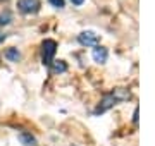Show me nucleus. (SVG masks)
I'll return each instance as SVG.
<instances>
[{
  "label": "nucleus",
  "mask_w": 155,
  "mask_h": 146,
  "mask_svg": "<svg viewBox=\"0 0 155 146\" xmlns=\"http://www.w3.org/2000/svg\"><path fill=\"white\" fill-rule=\"evenodd\" d=\"M78 41L83 46H97L98 45V34H95L93 31H83V33L78 34Z\"/></svg>",
  "instance_id": "obj_4"
},
{
  "label": "nucleus",
  "mask_w": 155,
  "mask_h": 146,
  "mask_svg": "<svg viewBox=\"0 0 155 146\" xmlns=\"http://www.w3.org/2000/svg\"><path fill=\"white\" fill-rule=\"evenodd\" d=\"M48 2L54 7H57V9H62V7L66 5V2H64V0H48Z\"/></svg>",
  "instance_id": "obj_10"
},
{
  "label": "nucleus",
  "mask_w": 155,
  "mask_h": 146,
  "mask_svg": "<svg viewBox=\"0 0 155 146\" xmlns=\"http://www.w3.org/2000/svg\"><path fill=\"white\" fill-rule=\"evenodd\" d=\"M19 141H21L24 146H36V138L29 132H21L19 134Z\"/></svg>",
  "instance_id": "obj_6"
},
{
  "label": "nucleus",
  "mask_w": 155,
  "mask_h": 146,
  "mask_svg": "<svg viewBox=\"0 0 155 146\" xmlns=\"http://www.w3.org/2000/svg\"><path fill=\"white\" fill-rule=\"evenodd\" d=\"M91 57H93V60H95V62H98V64H104V62H107L109 50H107L105 46L97 45V46L93 48V52H91Z\"/></svg>",
  "instance_id": "obj_5"
},
{
  "label": "nucleus",
  "mask_w": 155,
  "mask_h": 146,
  "mask_svg": "<svg viewBox=\"0 0 155 146\" xmlns=\"http://www.w3.org/2000/svg\"><path fill=\"white\" fill-rule=\"evenodd\" d=\"M52 71L54 72H66L67 71V65L64 60H57L55 64H54V67H52Z\"/></svg>",
  "instance_id": "obj_9"
},
{
  "label": "nucleus",
  "mask_w": 155,
  "mask_h": 146,
  "mask_svg": "<svg viewBox=\"0 0 155 146\" xmlns=\"http://www.w3.org/2000/svg\"><path fill=\"white\" fill-rule=\"evenodd\" d=\"M131 98V93L127 90H124V88H116L114 91H110V93H107L104 98H102V101L98 103V107L95 108V113H104L107 112L109 108H112L114 105H117V103H121V101H126Z\"/></svg>",
  "instance_id": "obj_1"
},
{
  "label": "nucleus",
  "mask_w": 155,
  "mask_h": 146,
  "mask_svg": "<svg viewBox=\"0 0 155 146\" xmlns=\"http://www.w3.org/2000/svg\"><path fill=\"white\" fill-rule=\"evenodd\" d=\"M55 52H57L55 41L54 40H45L43 43H41V62H43V65H52Z\"/></svg>",
  "instance_id": "obj_2"
},
{
  "label": "nucleus",
  "mask_w": 155,
  "mask_h": 146,
  "mask_svg": "<svg viewBox=\"0 0 155 146\" xmlns=\"http://www.w3.org/2000/svg\"><path fill=\"white\" fill-rule=\"evenodd\" d=\"M40 0H17V9L22 14H36L40 11Z\"/></svg>",
  "instance_id": "obj_3"
},
{
  "label": "nucleus",
  "mask_w": 155,
  "mask_h": 146,
  "mask_svg": "<svg viewBox=\"0 0 155 146\" xmlns=\"http://www.w3.org/2000/svg\"><path fill=\"white\" fill-rule=\"evenodd\" d=\"M0 2H2V0H0Z\"/></svg>",
  "instance_id": "obj_13"
},
{
  "label": "nucleus",
  "mask_w": 155,
  "mask_h": 146,
  "mask_svg": "<svg viewBox=\"0 0 155 146\" xmlns=\"http://www.w3.org/2000/svg\"><path fill=\"white\" fill-rule=\"evenodd\" d=\"M133 122L138 124V108H134V117H133Z\"/></svg>",
  "instance_id": "obj_11"
},
{
  "label": "nucleus",
  "mask_w": 155,
  "mask_h": 146,
  "mask_svg": "<svg viewBox=\"0 0 155 146\" xmlns=\"http://www.w3.org/2000/svg\"><path fill=\"white\" fill-rule=\"evenodd\" d=\"M5 57H7L11 62H17L19 59H21V53L17 52V48H9V50L5 52Z\"/></svg>",
  "instance_id": "obj_7"
},
{
  "label": "nucleus",
  "mask_w": 155,
  "mask_h": 146,
  "mask_svg": "<svg viewBox=\"0 0 155 146\" xmlns=\"http://www.w3.org/2000/svg\"><path fill=\"white\" fill-rule=\"evenodd\" d=\"M72 4H74V5H83V2L84 0H71Z\"/></svg>",
  "instance_id": "obj_12"
},
{
  "label": "nucleus",
  "mask_w": 155,
  "mask_h": 146,
  "mask_svg": "<svg viewBox=\"0 0 155 146\" xmlns=\"http://www.w3.org/2000/svg\"><path fill=\"white\" fill-rule=\"evenodd\" d=\"M11 19H12V14L11 11H4L2 14H0V26H7V24L11 23Z\"/></svg>",
  "instance_id": "obj_8"
}]
</instances>
